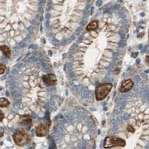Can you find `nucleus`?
I'll return each mask as SVG.
<instances>
[{
  "instance_id": "1",
  "label": "nucleus",
  "mask_w": 149,
  "mask_h": 149,
  "mask_svg": "<svg viewBox=\"0 0 149 149\" xmlns=\"http://www.w3.org/2000/svg\"><path fill=\"white\" fill-rule=\"evenodd\" d=\"M118 41L117 29L105 23L85 34L74 56V70L78 79L85 84H92L101 78L111 62Z\"/></svg>"
},
{
  "instance_id": "2",
  "label": "nucleus",
  "mask_w": 149,
  "mask_h": 149,
  "mask_svg": "<svg viewBox=\"0 0 149 149\" xmlns=\"http://www.w3.org/2000/svg\"><path fill=\"white\" fill-rule=\"evenodd\" d=\"M37 11L35 1H1L0 34L11 44L24 37Z\"/></svg>"
},
{
  "instance_id": "3",
  "label": "nucleus",
  "mask_w": 149,
  "mask_h": 149,
  "mask_svg": "<svg viewBox=\"0 0 149 149\" xmlns=\"http://www.w3.org/2000/svg\"><path fill=\"white\" fill-rule=\"evenodd\" d=\"M54 5L53 28L69 36L79 26L85 8L84 1H58Z\"/></svg>"
},
{
  "instance_id": "4",
  "label": "nucleus",
  "mask_w": 149,
  "mask_h": 149,
  "mask_svg": "<svg viewBox=\"0 0 149 149\" xmlns=\"http://www.w3.org/2000/svg\"><path fill=\"white\" fill-rule=\"evenodd\" d=\"M113 88L111 83H102L95 88V98L97 100H103L106 98Z\"/></svg>"
},
{
  "instance_id": "5",
  "label": "nucleus",
  "mask_w": 149,
  "mask_h": 149,
  "mask_svg": "<svg viewBox=\"0 0 149 149\" xmlns=\"http://www.w3.org/2000/svg\"><path fill=\"white\" fill-rule=\"evenodd\" d=\"M13 139L17 146H24L31 140V136L24 130H19L13 133Z\"/></svg>"
},
{
  "instance_id": "6",
  "label": "nucleus",
  "mask_w": 149,
  "mask_h": 149,
  "mask_svg": "<svg viewBox=\"0 0 149 149\" xmlns=\"http://www.w3.org/2000/svg\"><path fill=\"white\" fill-rule=\"evenodd\" d=\"M126 145V141L121 138H117V137H111L108 136L104 139V148H111L114 147H120L123 148Z\"/></svg>"
},
{
  "instance_id": "7",
  "label": "nucleus",
  "mask_w": 149,
  "mask_h": 149,
  "mask_svg": "<svg viewBox=\"0 0 149 149\" xmlns=\"http://www.w3.org/2000/svg\"><path fill=\"white\" fill-rule=\"evenodd\" d=\"M48 125L45 123H40L36 127V135L37 137H45L48 133Z\"/></svg>"
},
{
  "instance_id": "8",
  "label": "nucleus",
  "mask_w": 149,
  "mask_h": 149,
  "mask_svg": "<svg viewBox=\"0 0 149 149\" xmlns=\"http://www.w3.org/2000/svg\"><path fill=\"white\" fill-rule=\"evenodd\" d=\"M134 85V83L132 80L128 79V80H125L122 81L121 85H120V88H119V91L121 93H125V92H128L130 90H132V88Z\"/></svg>"
},
{
  "instance_id": "9",
  "label": "nucleus",
  "mask_w": 149,
  "mask_h": 149,
  "mask_svg": "<svg viewBox=\"0 0 149 149\" xmlns=\"http://www.w3.org/2000/svg\"><path fill=\"white\" fill-rule=\"evenodd\" d=\"M42 80L43 83L47 86H52L56 83V76L52 74H45L42 76Z\"/></svg>"
},
{
  "instance_id": "10",
  "label": "nucleus",
  "mask_w": 149,
  "mask_h": 149,
  "mask_svg": "<svg viewBox=\"0 0 149 149\" xmlns=\"http://www.w3.org/2000/svg\"><path fill=\"white\" fill-rule=\"evenodd\" d=\"M19 123H20V124L25 126V127H30L32 125V120L31 117L28 115H22L19 118Z\"/></svg>"
},
{
  "instance_id": "11",
  "label": "nucleus",
  "mask_w": 149,
  "mask_h": 149,
  "mask_svg": "<svg viewBox=\"0 0 149 149\" xmlns=\"http://www.w3.org/2000/svg\"><path fill=\"white\" fill-rule=\"evenodd\" d=\"M0 51L3 53V55L5 56L6 57L8 58H10L11 57V50L8 46L7 45H3V46H0Z\"/></svg>"
},
{
  "instance_id": "12",
  "label": "nucleus",
  "mask_w": 149,
  "mask_h": 149,
  "mask_svg": "<svg viewBox=\"0 0 149 149\" xmlns=\"http://www.w3.org/2000/svg\"><path fill=\"white\" fill-rule=\"evenodd\" d=\"M98 27H99V22L97 20H94L88 24V26L86 27V30L88 32H91V31H94V30L97 29Z\"/></svg>"
},
{
  "instance_id": "13",
  "label": "nucleus",
  "mask_w": 149,
  "mask_h": 149,
  "mask_svg": "<svg viewBox=\"0 0 149 149\" xmlns=\"http://www.w3.org/2000/svg\"><path fill=\"white\" fill-rule=\"evenodd\" d=\"M9 101L6 98H0V108H6L9 105Z\"/></svg>"
},
{
  "instance_id": "14",
  "label": "nucleus",
  "mask_w": 149,
  "mask_h": 149,
  "mask_svg": "<svg viewBox=\"0 0 149 149\" xmlns=\"http://www.w3.org/2000/svg\"><path fill=\"white\" fill-rule=\"evenodd\" d=\"M6 69H7L6 65L3 64V63H0V74H3L5 72Z\"/></svg>"
},
{
  "instance_id": "15",
  "label": "nucleus",
  "mask_w": 149,
  "mask_h": 149,
  "mask_svg": "<svg viewBox=\"0 0 149 149\" xmlns=\"http://www.w3.org/2000/svg\"><path fill=\"white\" fill-rule=\"evenodd\" d=\"M127 130H128L129 133H133L134 132H135V129H134V128H133L132 125H128V128H127Z\"/></svg>"
},
{
  "instance_id": "16",
  "label": "nucleus",
  "mask_w": 149,
  "mask_h": 149,
  "mask_svg": "<svg viewBox=\"0 0 149 149\" xmlns=\"http://www.w3.org/2000/svg\"><path fill=\"white\" fill-rule=\"evenodd\" d=\"M3 118H4V113L0 109V122H2L3 120Z\"/></svg>"
},
{
  "instance_id": "17",
  "label": "nucleus",
  "mask_w": 149,
  "mask_h": 149,
  "mask_svg": "<svg viewBox=\"0 0 149 149\" xmlns=\"http://www.w3.org/2000/svg\"><path fill=\"white\" fill-rule=\"evenodd\" d=\"M3 132L2 131V132L0 133V138H1V137H3Z\"/></svg>"
}]
</instances>
